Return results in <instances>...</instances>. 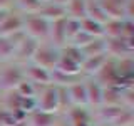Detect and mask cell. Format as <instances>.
Instances as JSON below:
<instances>
[{"instance_id":"1","label":"cell","mask_w":134,"mask_h":126,"mask_svg":"<svg viewBox=\"0 0 134 126\" xmlns=\"http://www.w3.org/2000/svg\"><path fill=\"white\" fill-rule=\"evenodd\" d=\"M22 81H25L22 64H17L14 61L0 64V96L17 89V86Z\"/></svg>"},{"instance_id":"2","label":"cell","mask_w":134,"mask_h":126,"mask_svg":"<svg viewBox=\"0 0 134 126\" xmlns=\"http://www.w3.org/2000/svg\"><path fill=\"white\" fill-rule=\"evenodd\" d=\"M24 34L30 39L37 42H47L49 40V30H50V22L45 20L44 17L30 14V15H24Z\"/></svg>"},{"instance_id":"3","label":"cell","mask_w":134,"mask_h":126,"mask_svg":"<svg viewBox=\"0 0 134 126\" xmlns=\"http://www.w3.org/2000/svg\"><path fill=\"white\" fill-rule=\"evenodd\" d=\"M59 57H60V49L54 47L50 42H39L30 62L42 67V69L54 71L59 62Z\"/></svg>"},{"instance_id":"4","label":"cell","mask_w":134,"mask_h":126,"mask_svg":"<svg viewBox=\"0 0 134 126\" xmlns=\"http://www.w3.org/2000/svg\"><path fill=\"white\" fill-rule=\"evenodd\" d=\"M37 87V86H35ZM35 109L45 113H57L59 114V103H57V87L54 84L39 86L35 89Z\"/></svg>"},{"instance_id":"5","label":"cell","mask_w":134,"mask_h":126,"mask_svg":"<svg viewBox=\"0 0 134 126\" xmlns=\"http://www.w3.org/2000/svg\"><path fill=\"white\" fill-rule=\"evenodd\" d=\"M106 54L111 59H121L134 56V39H124V37H114L106 39Z\"/></svg>"},{"instance_id":"6","label":"cell","mask_w":134,"mask_h":126,"mask_svg":"<svg viewBox=\"0 0 134 126\" xmlns=\"http://www.w3.org/2000/svg\"><path fill=\"white\" fill-rule=\"evenodd\" d=\"M24 76H25V81H29L30 84H34L37 87L52 84V74H50V71L42 69V67L32 64V62L24 66Z\"/></svg>"},{"instance_id":"7","label":"cell","mask_w":134,"mask_h":126,"mask_svg":"<svg viewBox=\"0 0 134 126\" xmlns=\"http://www.w3.org/2000/svg\"><path fill=\"white\" fill-rule=\"evenodd\" d=\"M37 45H39L37 40H34V39H30V37H27V35H24V39L17 44L12 61L17 62V64H22V66L29 64V62L32 61V56H34V52H35Z\"/></svg>"},{"instance_id":"8","label":"cell","mask_w":134,"mask_h":126,"mask_svg":"<svg viewBox=\"0 0 134 126\" xmlns=\"http://www.w3.org/2000/svg\"><path fill=\"white\" fill-rule=\"evenodd\" d=\"M64 118L70 123V126H96L92 111L89 108H79V106H70L64 113Z\"/></svg>"},{"instance_id":"9","label":"cell","mask_w":134,"mask_h":126,"mask_svg":"<svg viewBox=\"0 0 134 126\" xmlns=\"http://www.w3.org/2000/svg\"><path fill=\"white\" fill-rule=\"evenodd\" d=\"M94 79L97 81L102 87H107V86H122L121 84V79L116 72V67H114V61L111 57L107 59V62L104 64L100 69L97 71V74L94 76Z\"/></svg>"},{"instance_id":"10","label":"cell","mask_w":134,"mask_h":126,"mask_svg":"<svg viewBox=\"0 0 134 126\" xmlns=\"http://www.w3.org/2000/svg\"><path fill=\"white\" fill-rule=\"evenodd\" d=\"M84 86H86L87 94V108L91 111L100 108L102 106V86L94 77H84Z\"/></svg>"},{"instance_id":"11","label":"cell","mask_w":134,"mask_h":126,"mask_svg":"<svg viewBox=\"0 0 134 126\" xmlns=\"http://www.w3.org/2000/svg\"><path fill=\"white\" fill-rule=\"evenodd\" d=\"M114 61L116 72L121 79V84H134V56L112 59Z\"/></svg>"},{"instance_id":"12","label":"cell","mask_w":134,"mask_h":126,"mask_svg":"<svg viewBox=\"0 0 134 126\" xmlns=\"http://www.w3.org/2000/svg\"><path fill=\"white\" fill-rule=\"evenodd\" d=\"M24 27V15L17 10H12L7 15V19L0 24V37H10L22 32Z\"/></svg>"},{"instance_id":"13","label":"cell","mask_w":134,"mask_h":126,"mask_svg":"<svg viewBox=\"0 0 134 126\" xmlns=\"http://www.w3.org/2000/svg\"><path fill=\"white\" fill-rule=\"evenodd\" d=\"M24 35L25 34L22 30V32L15 34V35H10V37H0V64L12 61L17 44L24 39Z\"/></svg>"},{"instance_id":"14","label":"cell","mask_w":134,"mask_h":126,"mask_svg":"<svg viewBox=\"0 0 134 126\" xmlns=\"http://www.w3.org/2000/svg\"><path fill=\"white\" fill-rule=\"evenodd\" d=\"M54 47L62 49L67 45V37H65V17L50 22V30H49V40Z\"/></svg>"},{"instance_id":"15","label":"cell","mask_w":134,"mask_h":126,"mask_svg":"<svg viewBox=\"0 0 134 126\" xmlns=\"http://www.w3.org/2000/svg\"><path fill=\"white\" fill-rule=\"evenodd\" d=\"M59 116L60 114H57V113H45L40 109H34L32 113L27 114L25 119H27L29 126H55Z\"/></svg>"},{"instance_id":"16","label":"cell","mask_w":134,"mask_h":126,"mask_svg":"<svg viewBox=\"0 0 134 126\" xmlns=\"http://www.w3.org/2000/svg\"><path fill=\"white\" fill-rule=\"evenodd\" d=\"M107 19L126 20V0H99Z\"/></svg>"},{"instance_id":"17","label":"cell","mask_w":134,"mask_h":126,"mask_svg":"<svg viewBox=\"0 0 134 126\" xmlns=\"http://www.w3.org/2000/svg\"><path fill=\"white\" fill-rule=\"evenodd\" d=\"M109 56L102 54V56H94V57H86L81 64V76L82 77H94L97 71L107 62Z\"/></svg>"},{"instance_id":"18","label":"cell","mask_w":134,"mask_h":126,"mask_svg":"<svg viewBox=\"0 0 134 126\" xmlns=\"http://www.w3.org/2000/svg\"><path fill=\"white\" fill-rule=\"evenodd\" d=\"M67 94H69L70 106H79V108H87V94H86V86H84V79L70 84L67 87Z\"/></svg>"},{"instance_id":"19","label":"cell","mask_w":134,"mask_h":126,"mask_svg":"<svg viewBox=\"0 0 134 126\" xmlns=\"http://www.w3.org/2000/svg\"><path fill=\"white\" fill-rule=\"evenodd\" d=\"M37 15H40V17H44L45 20H49V22H54V20H59V19H64L65 15V8L64 7H60V5H57V3H54V2H45V3H42L40 8L35 12Z\"/></svg>"},{"instance_id":"20","label":"cell","mask_w":134,"mask_h":126,"mask_svg":"<svg viewBox=\"0 0 134 126\" xmlns=\"http://www.w3.org/2000/svg\"><path fill=\"white\" fill-rule=\"evenodd\" d=\"M86 17L94 22H99V24H106L107 22V15L104 14L102 7H100L99 0H86Z\"/></svg>"},{"instance_id":"21","label":"cell","mask_w":134,"mask_h":126,"mask_svg":"<svg viewBox=\"0 0 134 126\" xmlns=\"http://www.w3.org/2000/svg\"><path fill=\"white\" fill-rule=\"evenodd\" d=\"M65 15L74 20L86 19V0H69L65 5Z\"/></svg>"},{"instance_id":"22","label":"cell","mask_w":134,"mask_h":126,"mask_svg":"<svg viewBox=\"0 0 134 126\" xmlns=\"http://www.w3.org/2000/svg\"><path fill=\"white\" fill-rule=\"evenodd\" d=\"M81 52H82L84 59L106 54V40H104V37H100V39H92L87 45L81 47Z\"/></svg>"},{"instance_id":"23","label":"cell","mask_w":134,"mask_h":126,"mask_svg":"<svg viewBox=\"0 0 134 126\" xmlns=\"http://www.w3.org/2000/svg\"><path fill=\"white\" fill-rule=\"evenodd\" d=\"M102 106H121V86L102 87Z\"/></svg>"},{"instance_id":"24","label":"cell","mask_w":134,"mask_h":126,"mask_svg":"<svg viewBox=\"0 0 134 126\" xmlns=\"http://www.w3.org/2000/svg\"><path fill=\"white\" fill-rule=\"evenodd\" d=\"M79 24H81V30L89 34L91 37H94V39H100V37H104V25L99 24V22H94V20L91 19H82L79 20Z\"/></svg>"},{"instance_id":"25","label":"cell","mask_w":134,"mask_h":126,"mask_svg":"<svg viewBox=\"0 0 134 126\" xmlns=\"http://www.w3.org/2000/svg\"><path fill=\"white\" fill-rule=\"evenodd\" d=\"M40 5H42L40 0H14V10L20 12L22 15L35 14L40 8Z\"/></svg>"},{"instance_id":"26","label":"cell","mask_w":134,"mask_h":126,"mask_svg":"<svg viewBox=\"0 0 134 126\" xmlns=\"http://www.w3.org/2000/svg\"><path fill=\"white\" fill-rule=\"evenodd\" d=\"M54 71L67 74V76H81V66L72 62V61H69V59H65L64 56L59 57V62H57V66H55Z\"/></svg>"},{"instance_id":"27","label":"cell","mask_w":134,"mask_h":126,"mask_svg":"<svg viewBox=\"0 0 134 126\" xmlns=\"http://www.w3.org/2000/svg\"><path fill=\"white\" fill-rule=\"evenodd\" d=\"M122 24H124V20L109 19L107 22L104 24V37H106V39L121 37V35H122Z\"/></svg>"},{"instance_id":"28","label":"cell","mask_w":134,"mask_h":126,"mask_svg":"<svg viewBox=\"0 0 134 126\" xmlns=\"http://www.w3.org/2000/svg\"><path fill=\"white\" fill-rule=\"evenodd\" d=\"M121 106L126 109H134V84L121 86Z\"/></svg>"},{"instance_id":"29","label":"cell","mask_w":134,"mask_h":126,"mask_svg":"<svg viewBox=\"0 0 134 126\" xmlns=\"http://www.w3.org/2000/svg\"><path fill=\"white\" fill-rule=\"evenodd\" d=\"M60 56H64L65 59H69V61H72V62H75V64H79V66H81L82 61H84V56H82L81 49L75 47V45H70V44H67V45H64V47L60 49Z\"/></svg>"},{"instance_id":"30","label":"cell","mask_w":134,"mask_h":126,"mask_svg":"<svg viewBox=\"0 0 134 126\" xmlns=\"http://www.w3.org/2000/svg\"><path fill=\"white\" fill-rule=\"evenodd\" d=\"M109 126H134V109H122L121 114L116 118Z\"/></svg>"},{"instance_id":"31","label":"cell","mask_w":134,"mask_h":126,"mask_svg":"<svg viewBox=\"0 0 134 126\" xmlns=\"http://www.w3.org/2000/svg\"><path fill=\"white\" fill-rule=\"evenodd\" d=\"M79 32H81V24H79V20L67 19V17H65V37H67V44H69V42L72 40Z\"/></svg>"},{"instance_id":"32","label":"cell","mask_w":134,"mask_h":126,"mask_svg":"<svg viewBox=\"0 0 134 126\" xmlns=\"http://www.w3.org/2000/svg\"><path fill=\"white\" fill-rule=\"evenodd\" d=\"M17 121H20V119L15 118L14 113H10L7 108H3L0 104V126H14Z\"/></svg>"},{"instance_id":"33","label":"cell","mask_w":134,"mask_h":126,"mask_svg":"<svg viewBox=\"0 0 134 126\" xmlns=\"http://www.w3.org/2000/svg\"><path fill=\"white\" fill-rule=\"evenodd\" d=\"M92 39H94V37H91L89 34H86V32H82V30H81V32H79L77 35H75L74 39H72V40L69 42V44H70V45H75V47H79V49H81V47H84V45H87V44H89V42H91Z\"/></svg>"},{"instance_id":"34","label":"cell","mask_w":134,"mask_h":126,"mask_svg":"<svg viewBox=\"0 0 134 126\" xmlns=\"http://www.w3.org/2000/svg\"><path fill=\"white\" fill-rule=\"evenodd\" d=\"M124 39H134V20L126 19L122 24V35Z\"/></svg>"},{"instance_id":"35","label":"cell","mask_w":134,"mask_h":126,"mask_svg":"<svg viewBox=\"0 0 134 126\" xmlns=\"http://www.w3.org/2000/svg\"><path fill=\"white\" fill-rule=\"evenodd\" d=\"M0 10H14V0H0Z\"/></svg>"},{"instance_id":"36","label":"cell","mask_w":134,"mask_h":126,"mask_svg":"<svg viewBox=\"0 0 134 126\" xmlns=\"http://www.w3.org/2000/svg\"><path fill=\"white\" fill-rule=\"evenodd\" d=\"M55 126H70V123L64 118V114H60V116H59V121H57Z\"/></svg>"},{"instance_id":"37","label":"cell","mask_w":134,"mask_h":126,"mask_svg":"<svg viewBox=\"0 0 134 126\" xmlns=\"http://www.w3.org/2000/svg\"><path fill=\"white\" fill-rule=\"evenodd\" d=\"M10 12H12V10H0V24H2L3 20L7 19V15L10 14Z\"/></svg>"},{"instance_id":"38","label":"cell","mask_w":134,"mask_h":126,"mask_svg":"<svg viewBox=\"0 0 134 126\" xmlns=\"http://www.w3.org/2000/svg\"><path fill=\"white\" fill-rule=\"evenodd\" d=\"M50 2H54V3H57V5H60V7L65 8V5H67V2H69V0H50Z\"/></svg>"},{"instance_id":"39","label":"cell","mask_w":134,"mask_h":126,"mask_svg":"<svg viewBox=\"0 0 134 126\" xmlns=\"http://www.w3.org/2000/svg\"><path fill=\"white\" fill-rule=\"evenodd\" d=\"M14 126H29V124H27V119H20V121H17Z\"/></svg>"},{"instance_id":"40","label":"cell","mask_w":134,"mask_h":126,"mask_svg":"<svg viewBox=\"0 0 134 126\" xmlns=\"http://www.w3.org/2000/svg\"><path fill=\"white\" fill-rule=\"evenodd\" d=\"M40 2H42V3H45V2H50V0H40Z\"/></svg>"}]
</instances>
